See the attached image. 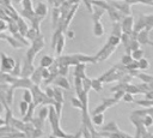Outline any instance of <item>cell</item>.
Here are the masks:
<instances>
[{
	"label": "cell",
	"instance_id": "obj_1",
	"mask_svg": "<svg viewBox=\"0 0 153 138\" xmlns=\"http://www.w3.org/2000/svg\"><path fill=\"white\" fill-rule=\"evenodd\" d=\"M14 66V60L5 56V54H1V70L2 71H10Z\"/></svg>",
	"mask_w": 153,
	"mask_h": 138
},
{
	"label": "cell",
	"instance_id": "obj_2",
	"mask_svg": "<svg viewBox=\"0 0 153 138\" xmlns=\"http://www.w3.org/2000/svg\"><path fill=\"white\" fill-rule=\"evenodd\" d=\"M121 28L124 31V34L129 35L131 32V30H133V18L130 16L129 17H126L124 20H123V23L121 24Z\"/></svg>",
	"mask_w": 153,
	"mask_h": 138
},
{
	"label": "cell",
	"instance_id": "obj_3",
	"mask_svg": "<svg viewBox=\"0 0 153 138\" xmlns=\"http://www.w3.org/2000/svg\"><path fill=\"white\" fill-rule=\"evenodd\" d=\"M114 6H116L115 8H118L121 12L126 13V14H129L130 13V8H129V4L127 1H121V2H111Z\"/></svg>",
	"mask_w": 153,
	"mask_h": 138
},
{
	"label": "cell",
	"instance_id": "obj_4",
	"mask_svg": "<svg viewBox=\"0 0 153 138\" xmlns=\"http://www.w3.org/2000/svg\"><path fill=\"white\" fill-rule=\"evenodd\" d=\"M47 5L45 4H43V2H39L38 4V6H37V8H36V11H35V13L39 17V18H44V16L47 14Z\"/></svg>",
	"mask_w": 153,
	"mask_h": 138
},
{
	"label": "cell",
	"instance_id": "obj_5",
	"mask_svg": "<svg viewBox=\"0 0 153 138\" xmlns=\"http://www.w3.org/2000/svg\"><path fill=\"white\" fill-rule=\"evenodd\" d=\"M103 32H104L103 24H102L99 20L94 22V26H93V34H94V36L99 37V36H102V35H103Z\"/></svg>",
	"mask_w": 153,
	"mask_h": 138
},
{
	"label": "cell",
	"instance_id": "obj_6",
	"mask_svg": "<svg viewBox=\"0 0 153 138\" xmlns=\"http://www.w3.org/2000/svg\"><path fill=\"white\" fill-rule=\"evenodd\" d=\"M63 44H65V37H63V35L61 34V35L59 36L56 43H55V47H54V48L56 49V53H57V54H61V52H62V49H63Z\"/></svg>",
	"mask_w": 153,
	"mask_h": 138
},
{
	"label": "cell",
	"instance_id": "obj_7",
	"mask_svg": "<svg viewBox=\"0 0 153 138\" xmlns=\"http://www.w3.org/2000/svg\"><path fill=\"white\" fill-rule=\"evenodd\" d=\"M53 64V58L49 56V55H44L42 59H41V67H48Z\"/></svg>",
	"mask_w": 153,
	"mask_h": 138
},
{
	"label": "cell",
	"instance_id": "obj_8",
	"mask_svg": "<svg viewBox=\"0 0 153 138\" xmlns=\"http://www.w3.org/2000/svg\"><path fill=\"white\" fill-rule=\"evenodd\" d=\"M104 13V8H102V7H98V6H96L94 7V14H93V20L94 22H97L98 19H99V17L102 16Z\"/></svg>",
	"mask_w": 153,
	"mask_h": 138
},
{
	"label": "cell",
	"instance_id": "obj_9",
	"mask_svg": "<svg viewBox=\"0 0 153 138\" xmlns=\"http://www.w3.org/2000/svg\"><path fill=\"white\" fill-rule=\"evenodd\" d=\"M137 40H139V42H141V43H147V42H148V41H147V30L141 31V32L139 34V36H137Z\"/></svg>",
	"mask_w": 153,
	"mask_h": 138
},
{
	"label": "cell",
	"instance_id": "obj_10",
	"mask_svg": "<svg viewBox=\"0 0 153 138\" xmlns=\"http://www.w3.org/2000/svg\"><path fill=\"white\" fill-rule=\"evenodd\" d=\"M137 67H139V68H141V70L147 68V67H148V61H147L146 59L141 58L140 60H137Z\"/></svg>",
	"mask_w": 153,
	"mask_h": 138
},
{
	"label": "cell",
	"instance_id": "obj_11",
	"mask_svg": "<svg viewBox=\"0 0 153 138\" xmlns=\"http://www.w3.org/2000/svg\"><path fill=\"white\" fill-rule=\"evenodd\" d=\"M142 54H143V52H142L141 49H135V50L133 52L131 56H133L135 60H140V59L142 58Z\"/></svg>",
	"mask_w": 153,
	"mask_h": 138
},
{
	"label": "cell",
	"instance_id": "obj_12",
	"mask_svg": "<svg viewBox=\"0 0 153 138\" xmlns=\"http://www.w3.org/2000/svg\"><path fill=\"white\" fill-rule=\"evenodd\" d=\"M55 83H56V84H59L60 86H63V88H67V89L69 88V85H68V82H67L65 78H59V79H57Z\"/></svg>",
	"mask_w": 153,
	"mask_h": 138
},
{
	"label": "cell",
	"instance_id": "obj_13",
	"mask_svg": "<svg viewBox=\"0 0 153 138\" xmlns=\"http://www.w3.org/2000/svg\"><path fill=\"white\" fill-rule=\"evenodd\" d=\"M93 122L97 125H100L103 122V114H97L93 116Z\"/></svg>",
	"mask_w": 153,
	"mask_h": 138
},
{
	"label": "cell",
	"instance_id": "obj_14",
	"mask_svg": "<svg viewBox=\"0 0 153 138\" xmlns=\"http://www.w3.org/2000/svg\"><path fill=\"white\" fill-rule=\"evenodd\" d=\"M23 6H24V10H26V11H32L31 0H23Z\"/></svg>",
	"mask_w": 153,
	"mask_h": 138
},
{
	"label": "cell",
	"instance_id": "obj_15",
	"mask_svg": "<svg viewBox=\"0 0 153 138\" xmlns=\"http://www.w3.org/2000/svg\"><path fill=\"white\" fill-rule=\"evenodd\" d=\"M19 107H20V113L24 115V114L26 113V110H27V102H25V101H22Z\"/></svg>",
	"mask_w": 153,
	"mask_h": 138
},
{
	"label": "cell",
	"instance_id": "obj_16",
	"mask_svg": "<svg viewBox=\"0 0 153 138\" xmlns=\"http://www.w3.org/2000/svg\"><path fill=\"white\" fill-rule=\"evenodd\" d=\"M122 64H124V65H129V62L131 61V55H129V54H126L123 58H122Z\"/></svg>",
	"mask_w": 153,
	"mask_h": 138
},
{
	"label": "cell",
	"instance_id": "obj_17",
	"mask_svg": "<svg viewBox=\"0 0 153 138\" xmlns=\"http://www.w3.org/2000/svg\"><path fill=\"white\" fill-rule=\"evenodd\" d=\"M23 101H25V102H30L31 101V94L29 92V91H25V94L23 95Z\"/></svg>",
	"mask_w": 153,
	"mask_h": 138
},
{
	"label": "cell",
	"instance_id": "obj_18",
	"mask_svg": "<svg viewBox=\"0 0 153 138\" xmlns=\"http://www.w3.org/2000/svg\"><path fill=\"white\" fill-rule=\"evenodd\" d=\"M67 35H68V37H69V38H74V31L68 30V31H67Z\"/></svg>",
	"mask_w": 153,
	"mask_h": 138
},
{
	"label": "cell",
	"instance_id": "obj_19",
	"mask_svg": "<svg viewBox=\"0 0 153 138\" xmlns=\"http://www.w3.org/2000/svg\"><path fill=\"white\" fill-rule=\"evenodd\" d=\"M4 29H6V24H5L4 20L0 19V30H4Z\"/></svg>",
	"mask_w": 153,
	"mask_h": 138
},
{
	"label": "cell",
	"instance_id": "obj_20",
	"mask_svg": "<svg viewBox=\"0 0 153 138\" xmlns=\"http://www.w3.org/2000/svg\"><path fill=\"white\" fill-rule=\"evenodd\" d=\"M124 100H126V101H131L133 97H131V95H126V96H124Z\"/></svg>",
	"mask_w": 153,
	"mask_h": 138
},
{
	"label": "cell",
	"instance_id": "obj_21",
	"mask_svg": "<svg viewBox=\"0 0 153 138\" xmlns=\"http://www.w3.org/2000/svg\"><path fill=\"white\" fill-rule=\"evenodd\" d=\"M66 1H68L69 4H72V2H78L79 0H66Z\"/></svg>",
	"mask_w": 153,
	"mask_h": 138
},
{
	"label": "cell",
	"instance_id": "obj_22",
	"mask_svg": "<svg viewBox=\"0 0 153 138\" xmlns=\"http://www.w3.org/2000/svg\"><path fill=\"white\" fill-rule=\"evenodd\" d=\"M49 138H56V137H55V136H50Z\"/></svg>",
	"mask_w": 153,
	"mask_h": 138
}]
</instances>
